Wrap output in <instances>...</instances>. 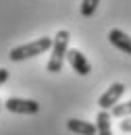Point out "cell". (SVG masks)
Returning a JSON list of instances; mask_svg holds the SVG:
<instances>
[{
    "mask_svg": "<svg viewBox=\"0 0 131 135\" xmlns=\"http://www.w3.org/2000/svg\"><path fill=\"white\" fill-rule=\"evenodd\" d=\"M69 40H71V33H69L67 29L56 31L54 44H52V54H50V58H48L46 71H50V73L63 71V62H65V58H67V52L71 50V48H69Z\"/></svg>",
    "mask_w": 131,
    "mask_h": 135,
    "instance_id": "6da1fadb",
    "label": "cell"
},
{
    "mask_svg": "<svg viewBox=\"0 0 131 135\" xmlns=\"http://www.w3.org/2000/svg\"><path fill=\"white\" fill-rule=\"evenodd\" d=\"M52 44H54L52 37H40V40H33V42H27V44H23V46L13 48L11 54H8V58H11L13 62H21V60H25V58H33V56H38V54H44L46 50L52 48Z\"/></svg>",
    "mask_w": 131,
    "mask_h": 135,
    "instance_id": "7a4b0ae2",
    "label": "cell"
},
{
    "mask_svg": "<svg viewBox=\"0 0 131 135\" xmlns=\"http://www.w3.org/2000/svg\"><path fill=\"white\" fill-rule=\"evenodd\" d=\"M4 108L13 114H38L40 104L35 100H25V98H6Z\"/></svg>",
    "mask_w": 131,
    "mask_h": 135,
    "instance_id": "3957f363",
    "label": "cell"
},
{
    "mask_svg": "<svg viewBox=\"0 0 131 135\" xmlns=\"http://www.w3.org/2000/svg\"><path fill=\"white\" fill-rule=\"evenodd\" d=\"M125 85L123 83H113L102 96L98 98V106H100V110H113L116 104H119V100H121V96L125 94Z\"/></svg>",
    "mask_w": 131,
    "mask_h": 135,
    "instance_id": "277c9868",
    "label": "cell"
},
{
    "mask_svg": "<svg viewBox=\"0 0 131 135\" xmlns=\"http://www.w3.org/2000/svg\"><path fill=\"white\" fill-rule=\"evenodd\" d=\"M67 60H69V65L73 67V71L77 73V75H90V71H92V65H90V60L85 58V54L81 50H77V48H71V50L67 52Z\"/></svg>",
    "mask_w": 131,
    "mask_h": 135,
    "instance_id": "5b68a950",
    "label": "cell"
},
{
    "mask_svg": "<svg viewBox=\"0 0 131 135\" xmlns=\"http://www.w3.org/2000/svg\"><path fill=\"white\" fill-rule=\"evenodd\" d=\"M108 42L119 48L121 52H125V54H129L131 56V37L125 31H121V29H110L108 31Z\"/></svg>",
    "mask_w": 131,
    "mask_h": 135,
    "instance_id": "8992f818",
    "label": "cell"
},
{
    "mask_svg": "<svg viewBox=\"0 0 131 135\" xmlns=\"http://www.w3.org/2000/svg\"><path fill=\"white\" fill-rule=\"evenodd\" d=\"M67 129L77 135H98L96 125H92L87 120H79V118H69L67 120Z\"/></svg>",
    "mask_w": 131,
    "mask_h": 135,
    "instance_id": "52a82bcc",
    "label": "cell"
},
{
    "mask_svg": "<svg viewBox=\"0 0 131 135\" xmlns=\"http://www.w3.org/2000/svg\"><path fill=\"white\" fill-rule=\"evenodd\" d=\"M110 118H113V114H110L108 110H100L98 114H96V129H98V135H113Z\"/></svg>",
    "mask_w": 131,
    "mask_h": 135,
    "instance_id": "ba28073f",
    "label": "cell"
},
{
    "mask_svg": "<svg viewBox=\"0 0 131 135\" xmlns=\"http://www.w3.org/2000/svg\"><path fill=\"white\" fill-rule=\"evenodd\" d=\"M110 114L116 117V118H129L131 117V100L123 102V104H116L115 108L110 110Z\"/></svg>",
    "mask_w": 131,
    "mask_h": 135,
    "instance_id": "9c48e42d",
    "label": "cell"
},
{
    "mask_svg": "<svg viewBox=\"0 0 131 135\" xmlns=\"http://www.w3.org/2000/svg\"><path fill=\"white\" fill-rule=\"evenodd\" d=\"M98 4H100V0H83L81 2V15L83 17H92L96 13Z\"/></svg>",
    "mask_w": 131,
    "mask_h": 135,
    "instance_id": "30bf717a",
    "label": "cell"
},
{
    "mask_svg": "<svg viewBox=\"0 0 131 135\" xmlns=\"http://www.w3.org/2000/svg\"><path fill=\"white\" fill-rule=\"evenodd\" d=\"M119 127H121V131H123V133H131V117L129 118H123Z\"/></svg>",
    "mask_w": 131,
    "mask_h": 135,
    "instance_id": "8fae6325",
    "label": "cell"
},
{
    "mask_svg": "<svg viewBox=\"0 0 131 135\" xmlns=\"http://www.w3.org/2000/svg\"><path fill=\"white\" fill-rule=\"evenodd\" d=\"M8 77H11V73H8V69H0V85H4L8 81Z\"/></svg>",
    "mask_w": 131,
    "mask_h": 135,
    "instance_id": "7c38bea8",
    "label": "cell"
},
{
    "mask_svg": "<svg viewBox=\"0 0 131 135\" xmlns=\"http://www.w3.org/2000/svg\"><path fill=\"white\" fill-rule=\"evenodd\" d=\"M0 104H2V102H0Z\"/></svg>",
    "mask_w": 131,
    "mask_h": 135,
    "instance_id": "4fadbf2b",
    "label": "cell"
}]
</instances>
